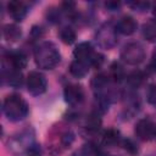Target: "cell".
Wrapping results in <instances>:
<instances>
[{"label": "cell", "instance_id": "1", "mask_svg": "<svg viewBox=\"0 0 156 156\" xmlns=\"http://www.w3.org/2000/svg\"><path fill=\"white\" fill-rule=\"evenodd\" d=\"M34 60L39 68L52 69L60 62V52L51 41H43L34 49Z\"/></svg>", "mask_w": 156, "mask_h": 156}, {"label": "cell", "instance_id": "2", "mask_svg": "<svg viewBox=\"0 0 156 156\" xmlns=\"http://www.w3.org/2000/svg\"><path fill=\"white\" fill-rule=\"evenodd\" d=\"M2 111L5 116L13 122L21 121L28 115V105L26 100L17 94H11L5 98L2 102Z\"/></svg>", "mask_w": 156, "mask_h": 156}, {"label": "cell", "instance_id": "3", "mask_svg": "<svg viewBox=\"0 0 156 156\" xmlns=\"http://www.w3.org/2000/svg\"><path fill=\"white\" fill-rule=\"evenodd\" d=\"M95 40L101 46L102 49L110 50L117 44V30L116 27H113L111 23H105L102 24L96 34H95Z\"/></svg>", "mask_w": 156, "mask_h": 156}, {"label": "cell", "instance_id": "4", "mask_svg": "<svg viewBox=\"0 0 156 156\" xmlns=\"http://www.w3.org/2000/svg\"><path fill=\"white\" fill-rule=\"evenodd\" d=\"M121 58L128 65H139L145 58V50L139 43H129L123 46L121 51Z\"/></svg>", "mask_w": 156, "mask_h": 156}, {"label": "cell", "instance_id": "5", "mask_svg": "<svg viewBox=\"0 0 156 156\" xmlns=\"http://www.w3.org/2000/svg\"><path fill=\"white\" fill-rule=\"evenodd\" d=\"M46 88H48V82L43 73H40L38 71H32L28 73L27 89L32 95H34V96L41 95L46 91Z\"/></svg>", "mask_w": 156, "mask_h": 156}, {"label": "cell", "instance_id": "6", "mask_svg": "<svg viewBox=\"0 0 156 156\" xmlns=\"http://www.w3.org/2000/svg\"><path fill=\"white\" fill-rule=\"evenodd\" d=\"M65 101L71 106H78L84 100V91L83 88L78 84H68L65 87L63 90Z\"/></svg>", "mask_w": 156, "mask_h": 156}, {"label": "cell", "instance_id": "7", "mask_svg": "<svg viewBox=\"0 0 156 156\" xmlns=\"http://www.w3.org/2000/svg\"><path fill=\"white\" fill-rule=\"evenodd\" d=\"M155 128H156V126L149 118H143L136 122L134 132H135V135L140 140L149 141L155 136Z\"/></svg>", "mask_w": 156, "mask_h": 156}, {"label": "cell", "instance_id": "8", "mask_svg": "<svg viewBox=\"0 0 156 156\" xmlns=\"http://www.w3.org/2000/svg\"><path fill=\"white\" fill-rule=\"evenodd\" d=\"M7 12L16 22H21L27 15V6L23 1L12 0L7 4Z\"/></svg>", "mask_w": 156, "mask_h": 156}, {"label": "cell", "instance_id": "9", "mask_svg": "<svg viewBox=\"0 0 156 156\" xmlns=\"http://www.w3.org/2000/svg\"><path fill=\"white\" fill-rule=\"evenodd\" d=\"M138 23L132 16H123L116 24V30L123 35H130L136 30Z\"/></svg>", "mask_w": 156, "mask_h": 156}, {"label": "cell", "instance_id": "10", "mask_svg": "<svg viewBox=\"0 0 156 156\" xmlns=\"http://www.w3.org/2000/svg\"><path fill=\"white\" fill-rule=\"evenodd\" d=\"M94 50H93V46L88 41H83V43H79L74 50H73V56L76 60H79V61H84V62H90L93 55H94Z\"/></svg>", "mask_w": 156, "mask_h": 156}, {"label": "cell", "instance_id": "11", "mask_svg": "<svg viewBox=\"0 0 156 156\" xmlns=\"http://www.w3.org/2000/svg\"><path fill=\"white\" fill-rule=\"evenodd\" d=\"M7 61L9 65L13 68V69H23L27 66V56L22 52V51H12L7 54Z\"/></svg>", "mask_w": 156, "mask_h": 156}, {"label": "cell", "instance_id": "12", "mask_svg": "<svg viewBox=\"0 0 156 156\" xmlns=\"http://www.w3.org/2000/svg\"><path fill=\"white\" fill-rule=\"evenodd\" d=\"M89 67L90 65L88 62L74 60L69 65V73L76 78H84L89 72Z\"/></svg>", "mask_w": 156, "mask_h": 156}, {"label": "cell", "instance_id": "13", "mask_svg": "<svg viewBox=\"0 0 156 156\" xmlns=\"http://www.w3.org/2000/svg\"><path fill=\"white\" fill-rule=\"evenodd\" d=\"M2 35L9 41H17L22 35V30L16 23H7L2 27Z\"/></svg>", "mask_w": 156, "mask_h": 156}, {"label": "cell", "instance_id": "14", "mask_svg": "<svg viewBox=\"0 0 156 156\" xmlns=\"http://www.w3.org/2000/svg\"><path fill=\"white\" fill-rule=\"evenodd\" d=\"M4 79H6L7 84L11 87H21L23 83V76L18 69H9L7 72H4Z\"/></svg>", "mask_w": 156, "mask_h": 156}, {"label": "cell", "instance_id": "15", "mask_svg": "<svg viewBox=\"0 0 156 156\" xmlns=\"http://www.w3.org/2000/svg\"><path fill=\"white\" fill-rule=\"evenodd\" d=\"M121 140L119 132L115 128H108L102 133V144L106 146H113Z\"/></svg>", "mask_w": 156, "mask_h": 156}, {"label": "cell", "instance_id": "16", "mask_svg": "<svg viewBox=\"0 0 156 156\" xmlns=\"http://www.w3.org/2000/svg\"><path fill=\"white\" fill-rule=\"evenodd\" d=\"M108 77H110L113 82L119 83V82H122L127 76H126V71H124L123 66H122L119 62H112L111 66H110Z\"/></svg>", "mask_w": 156, "mask_h": 156}, {"label": "cell", "instance_id": "17", "mask_svg": "<svg viewBox=\"0 0 156 156\" xmlns=\"http://www.w3.org/2000/svg\"><path fill=\"white\" fill-rule=\"evenodd\" d=\"M102 121L98 112H91L85 118V128L89 132H98L101 128Z\"/></svg>", "mask_w": 156, "mask_h": 156}, {"label": "cell", "instance_id": "18", "mask_svg": "<svg viewBox=\"0 0 156 156\" xmlns=\"http://www.w3.org/2000/svg\"><path fill=\"white\" fill-rule=\"evenodd\" d=\"M108 74L106 73H99L96 76H94V78L91 79L90 84H91V88L98 91V93H101L108 84Z\"/></svg>", "mask_w": 156, "mask_h": 156}, {"label": "cell", "instance_id": "19", "mask_svg": "<svg viewBox=\"0 0 156 156\" xmlns=\"http://www.w3.org/2000/svg\"><path fill=\"white\" fill-rule=\"evenodd\" d=\"M143 37L149 41L156 40V20H150L143 24Z\"/></svg>", "mask_w": 156, "mask_h": 156}, {"label": "cell", "instance_id": "20", "mask_svg": "<svg viewBox=\"0 0 156 156\" xmlns=\"http://www.w3.org/2000/svg\"><path fill=\"white\" fill-rule=\"evenodd\" d=\"M126 79H127V83L129 87L139 88L145 80V73L141 71H133L126 77Z\"/></svg>", "mask_w": 156, "mask_h": 156}, {"label": "cell", "instance_id": "21", "mask_svg": "<svg viewBox=\"0 0 156 156\" xmlns=\"http://www.w3.org/2000/svg\"><path fill=\"white\" fill-rule=\"evenodd\" d=\"M58 37H60L61 41L63 44H66V45L73 44L76 41V39H77V34H76V32L71 27H63V28H61L60 32H58Z\"/></svg>", "mask_w": 156, "mask_h": 156}, {"label": "cell", "instance_id": "22", "mask_svg": "<svg viewBox=\"0 0 156 156\" xmlns=\"http://www.w3.org/2000/svg\"><path fill=\"white\" fill-rule=\"evenodd\" d=\"M121 145H122L123 149H124L127 152H129L130 155H135V154L138 152V146H136V144H135L133 140H130V139H124V140H122V141H121Z\"/></svg>", "mask_w": 156, "mask_h": 156}, {"label": "cell", "instance_id": "23", "mask_svg": "<svg viewBox=\"0 0 156 156\" xmlns=\"http://www.w3.org/2000/svg\"><path fill=\"white\" fill-rule=\"evenodd\" d=\"M146 99H147L149 104L156 106V84H151V85L147 88Z\"/></svg>", "mask_w": 156, "mask_h": 156}, {"label": "cell", "instance_id": "24", "mask_svg": "<svg viewBox=\"0 0 156 156\" xmlns=\"http://www.w3.org/2000/svg\"><path fill=\"white\" fill-rule=\"evenodd\" d=\"M102 63H104V56L101 54H99V52H94V55H93L89 65L93 66V67H95V68H100Z\"/></svg>", "mask_w": 156, "mask_h": 156}, {"label": "cell", "instance_id": "25", "mask_svg": "<svg viewBox=\"0 0 156 156\" xmlns=\"http://www.w3.org/2000/svg\"><path fill=\"white\" fill-rule=\"evenodd\" d=\"M62 11H65L68 16H73V13H76V4L72 1H65L61 4Z\"/></svg>", "mask_w": 156, "mask_h": 156}, {"label": "cell", "instance_id": "26", "mask_svg": "<svg viewBox=\"0 0 156 156\" xmlns=\"http://www.w3.org/2000/svg\"><path fill=\"white\" fill-rule=\"evenodd\" d=\"M26 152H27L28 156H41V147H40V145L33 143L28 146Z\"/></svg>", "mask_w": 156, "mask_h": 156}, {"label": "cell", "instance_id": "27", "mask_svg": "<svg viewBox=\"0 0 156 156\" xmlns=\"http://www.w3.org/2000/svg\"><path fill=\"white\" fill-rule=\"evenodd\" d=\"M128 5L130 7H133L134 10L143 11V10H146L150 6V2H147V1H134V2H129Z\"/></svg>", "mask_w": 156, "mask_h": 156}, {"label": "cell", "instance_id": "28", "mask_svg": "<svg viewBox=\"0 0 156 156\" xmlns=\"http://www.w3.org/2000/svg\"><path fill=\"white\" fill-rule=\"evenodd\" d=\"M30 34H32V37H34V38H40V37H43V34H44V30H43V28L40 27V26H33V28H32V30H30Z\"/></svg>", "mask_w": 156, "mask_h": 156}, {"label": "cell", "instance_id": "29", "mask_svg": "<svg viewBox=\"0 0 156 156\" xmlns=\"http://www.w3.org/2000/svg\"><path fill=\"white\" fill-rule=\"evenodd\" d=\"M105 6L108 10L113 11V10H117L121 6V2H118V1H107V2H105Z\"/></svg>", "mask_w": 156, "mask_h": 156}, {"label": "cell", "instance_id": "30", "mask_svg": "<svg viewBox=\"0 0 156 156\" xmlns=\"http://www.w3.org/2000/svg\"><path fill=\"white\" fill-rule=\"evenodd\" d=\"M152 13H154V16L156 17V2L152 5Z\"/></svg>", "mask_w": 156, "mask_h": 156}, {"label": "cell", "instance_id": "31", "mask_svg": "<svg viewBox=\"0 0 156 156\" xmlns=\"http://www.w3.org/2000/svg\"><path fill=\"white\" fill-rule=\"evenodd\" d=\"M154 138H156V128H155V136Z\"/></svg>", "mask_w": 156, "mask_h": 156}]
</instances>
